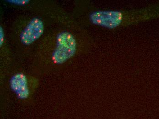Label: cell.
Segmentation results:
<instances>
[{
	"mask_svg": "<svg viewBox=\"0 0 159 119\" xmlns=\"http://www.w3.org/2000/svg\"><path fill=\"white\" fill-rule=\"evenodd\" d=\"M76 42L73 36L67 32L58 35L57 46L52 55V61L56 64H61L75 54Z\"/></svg>",
	"mask_w": 159,
	"mask_h": 119,
	"instance_id": "6da1fadb",
	"label": "cell"
},
{
	"mask_svg": "<svg viewBox=\"0 0 159 119\" xmlns=\"http://www.w3.org/2000/svg\"><path fill=\"white\" fill-rule=\"evenodd\" d=\"M123 14L117 11H98L90 16L93 24L106 28H116L122 23Z\"/></svg>",
	"mask_w": 159,
	"mask_h": 119,
	"instance_id": "7a4b0ae2",
	"label": "cell"
},
{
	"mask_svg": "<svg viewBox=\"0 0 159 119\" xmlns=\"http://www.w3.org/2000/svg\"><path fill=\"white\" fill-rule=\"evenodd\" d=\"M44 31L43 22L39 18H34L21 35V40L26 45L32 44L41 36Z\"/></svg>",
	"mask_w": 159,
	"mask_h": 119,
	"instance_id": "3957f363",
	"label": "cell"
},
{
	"mask_svg": "<svg viewBox=\"0 0 159 119\" xmlns=\"http://www.w3.org/2000/svg\"><path fill=\"white\" fill-rule=\"evenodd\" d=\"M10 85L12 90L16 94L18 98L25 99L30 95L28 79L23 73H17L11 79Z\"/></svg>",
	"mask_w": 159,
	"mask_h": 119,
	"instance_id": "277c9868",
	"label": "cell"
},
{
	"mask_svg": "<svg viewBox=\"0 0 159 119\" xmlns=\"http://www.w3.org/2000/svg\"><path fill=\"white\" fill-rule=\"evenodd\" d=\"M10 2L17 5H24L28 3L30 1L28 0H10Z\"/></svg>",
	"mask_w": 159,
	"mask_h": 119,
	"instance_id": "5b68a950",
	"label": "cell"
},
{
	"mask_svg": "<svg viewBox=\"0 0 159 119\" xmlns=\"http://www.w3.org/2000/svg\"><path fill=\"white\" fill-rule=\"evenodd\" d=\"M4 41V32L2 27L0 28V45L2 46Z\"/></svg>",
	"mask_w": 159,
	"mask_h": 119,
	"instance_id": "8992f818",
	"label": "cell"
}]
</instances>
